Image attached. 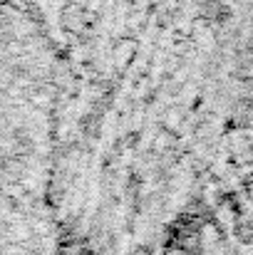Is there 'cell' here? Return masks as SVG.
Returning <instances> with one entry per match:
<instances>
[{
  "label": "cell",
  "instance_id": "1",
  "mask_svg": "<svg viewBox=\"0 0 253 255\" xmlns=\"http://www.w3.org/2000/svg\"><path fill=\"white\" fill-rule=\"evenodd\" d=\"M139 45L134 37H119L112 47V62H114V70L117 72H127L129 65L134 62V55H137Z\"/></svg>",
  "mask_w": 253,
  "mask_h": 255
},
{
  "label": "cell",
  "instance_id": "2",
  "mask_svg": "<svg viewBox=\"0 0 253 255\" xmlns=\"http://www.w3.org/2000/svg\"><path fill=\"white\" fill-rule=\"evenodd\" d=\"M184 124V109L181 107H169L162 117V129H167L169 134H176Z\"/></svg>",
  "mask_w": 253,
  "mask_h": 255
},
{
  "label": "cell",
  "instance_id": "3",
  "mask_svg": "<svg viewBox=\"0 0 253 255\" xmlns=\"http://www.w3.org/2000/svg\"><path fill=\"white\" fill-rule=\"evenodd\" d=\"M171 141H174V134H169L167 129H162V131L154 136V151H164Z\"/></svg>",
  "mask_w": 253,
  "mask_h": 255
}]
</instances>
